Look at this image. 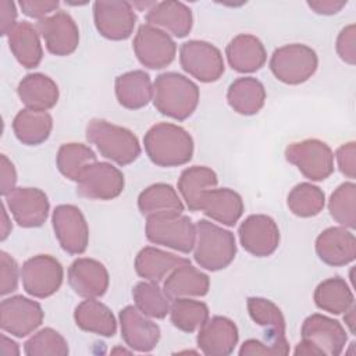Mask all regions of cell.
<instances>
[{
	"mask_svg": "<svg viewBox=\"0 0 356 356\" xmlns=\"http://www.w3.org/2000/svg\"><path fill=\"white\" fill-rule=\"evenodd\" d=\"M300 335L303 341H307L320 349L323 356L341 355L348 341V334L342 324L320 313H314L305 318Z\"/></svg>",
	"mask_w": 356,
	"mask_h": 356,
	"instance_id": "ac0fdd59",
	"label": "cell"
},
{
	"mask_svg": "<svg viewBox=\"0 0 356 356\" xmlns=\"http://www.w3.org/2000/svg\"><path fill=\"white\" fill-rule=\"evenodd\" d=\"M0 24H1V35L7 36L11 28L17 24V8L13 1L1 0L0 1Z\"/></svg>",
	"mask_w": 356,
	"mask_h": 356,
	"instance_id": "f907efd6",
	"label": "cell"
},
{
	"mask_svg": "<svg viewBox=\"0 0 356 356\" xmlns=\"http://www.w3.org/2000/svg\"><path fill=\"white\" fill-rule=\"evenodd\" d=\"M195 261L209 270L218 271L228 267L236 254V242L231 231L217 224L199 220L196 222V242L193 248Z\"/></svg>",
	"mask_w": 356,
	"mask_h": 356,
	"instance_id": "277c9868",
	"label": "cell"
},
{
	"mask_svg": "<svg viewBox=\"0 0 356 356\" xmlns=\"http://www.w3.org/2000/svg\"><path fill=\"white\" fill-rule=\"evenodd\" d=\"M24 352L28 356H67L70 349L60 332L46 327L39 330L24 343Z\"/></svg>",
	"mask_w": 356,
	"mask_h": 356,
	"instance_id": "7bdbcfd3",
	"label": "cell"
},
{
	"mask_svg": "<svg viewBox=\"0 0 356 356\" xmlns=\"http://www.w3.org/2000/svg\"><path fill=\"white\" fill-rule=\"evenodd\" d=\"M286 204L291 213L298 217H314L324 209L325 195L317 185L300 182L288 193Z\"/></svg>",
	"mask_w": 356,
	"mask_h": 356,
	"instance_id": "f35d334b",
	"label": "cell"
},
{
	"mask_svg": "<svg viewBox=\"0 0 356 356\" xmlns=\"http://www.w3.org/2000/svg\"><path fill=\"white\" fill-rule=\"evenodd\" d=\"M209 275L193 267L191 263L174 268L167 275L163 285V291L170 300L178 298L204 296L209 292Z\"/></svg>",
	"mask_w": 356,
	"mask_h": 356,
	"instance_id": "4316f807",
	"label": "cell"
},
{
	"mask_svg": "<svg viewBox=\"0 0 356 356\" xmlns=\"http://www.w3.org/2000/svg\"><path fill=\"white\" fill-rule=\"evenodd\" d=\"M146 22L156 28H163L175 38H185L193 25L191 8L181 1H159L146 13Z\"/></svg>",
	"mask_w": 356,
	"mask_h": 356,
	"instance_id": "d4e9b609",
	"label": "cell"
},
{
	"mask_svg": "<svg viewBox=\"0 0 356 356\" xmlns=\"http://www.w3.org/2000/svg\"><path fill=\"white\" fill-rule=\"evenodd\" d=\"M146 238L156 245L189 253L196 242V225L188 216H159L146 218Z\"/></svg>",
	"mask_w": 356,
	"mask_h": 356,
	"instance_id": "8992f818",
	"label": "cell"
},
{
	"mask_svg": "<svg viewBox=\"0 0 356 356\" xmlns=\"http://www.w3.org/2000/svg\"><path fill=\"white\" fill-rule=\"evenodd\" d=\"M1 353L4 356H14V355H19V348L18 343L14 342L13 339L7 338L4 334L1 335Z\"/></svg>",
	"mask_w": 356,
	"mask_h": 356,
	"instance_id": "db71d44e",
	"label": "cell"
},
{
	"mask_svg": "<svg viewBox=\"0 0 356 356\" xmlns=\"http://www.w3.org/2000/svg\"><path fill=\"white\" fill-rule=\"evenodd\" d=\"M96 161L97 160L95 152L89 146L76 142L61 145L56 156V164L58 171L65 178L75 182H78L83 171Z\"/></svg>",
	"mask_w": 356,
	"mask_h": 356,
	"instance_id": "8d00e7d4",
	"label": "cell"
},
{
	"mask_svg": "<svg viewBox=\"0 0 356 356\" xmlns=\"http://www.w3.org/2000/svg\"><path fill=\"white\" fill-rule=\"evenodd\" d=\"M335 159L339 171L350 179L356 177V143L348 142L341 145L335 152Z\"/></svg>",
	"mask_w": 356,
	"mask_h": 356,
	"instance_id": "7dc6e473",
	"label": "cell"
},
{
	"mask_svg": "<svg viewBox=\"0 0 356 356\" xmlns=\"http://www.w3.org/2000/svg\"><path fill=\"white\" fill-rule=\"evenodd\" d=\"M243 210L242 196L229 188H214L207 191L203 195L199 207V211H203L209 218L228 227H232L239 221Z\"/></svg>",
	"mask_w": 356,
	"mask_h": 356,
	"instance_id": "603a6c76",
	"label": "cell"
},
{
	"mask_svg": "<svg viewBox=\"0 0 356 356\" xmlns=\"http://www.w3.org/2000/svg\"><path fill=\"white\" fill-rule=\"evenodd\" d=\"M120 325L121 337L132 350L150 352L160 341V327L136 306L129 305L120 312Z\"/></svg>",
	"mask_w": 356,
	"mask_h": 356,
	"instance_id": "d6986e66",
	"label": "cell"
},
{
	"mask_svg": "<svg viewBox=\"0 0 356 356\" xmlns=\"http://www.w3.org/2000/svg\"><path fill=\"white\" fill-rule=\"evenodd\" d=\"M328 211L331 217L345 228L356 227V185L341 184L330 196Z\"/></svg>",
	"mask_w": 356,
	"mask_h": 356,
	"instance_id": "b9f144b4",
	"label": "cell"
},
{
	"mask_svg": "<svg viewBox=\"0 0 356 356\" xmlns=\"http://www.w3.org/2000/svg\"><path fill=\"white\" fill-rule=\"evenodd\" d=\"M22 13L31 18H46L50 13H56L60 3L57 0H21L18 3Z\"/></svg>",
	"mask_w": 356,
	"mask_h": 356,
	"instance_id": "c3c4849f",
	"label": "cell"
},
{
	"mask_svg": "<svg viewBox=\"0 0 356 356\" xmlns=\"http://www.w3.org/2000/svg\"><path fill=\"white\" fill-rule=\"evenodd\" d=\"M313 299L318 309L331 314H342L355 303L352 289L341 277L321 281L314 289Z\"/></svg>",
	"mask_w": 356,
	"mask_h": 356,
	"instance_id": "d590c367",
	"label": "cell"
},
{
	"mask_svg": "<svg viewBox=\"0 0 356 356\" xmlns=\"http://www.w3.org/2000/svg\"><path fill=\"white\" fill-rule=\"evenodd\" d=\"M86 139L97 147L103 157L118 165L131 164L140 156V145L132 131L102 118L88 122Z\"/></svg>",
	"mask_w": 356,
	"mask_h": 356,
	"instance_id": "3957f363",
	"label": "cell"
},
{
	"mask_svg": "<svg viewBox=\"0 0 356 356\" xmlns=\"http://www.w3.org/2000/svg\"><path fill=\"white\" fill-rule=\"evenodd\" d=\"M295 355H300V356H323V353L320 352V349H317L314 345H312L307 341H300L296 348H295Z\"/></svg>",
	"mask_w": 356,
	"mask_h": 356,
	"instance_id": "f5cc1de1",
	"label": "cell"
},
{
	"mask_svg": "<svg viewBox=\"0 0 356 356\" xmlns=\"http://www.w3.org/2000/svg\"><path fill=\"white\" fill-rule=\"evenodd\" d=\"M1 235H0V239L1 241H4L7 236H8V234L11 232V229H13V225H11V221L8 220V217H7V211H6V204H3L1 206Z\"/></svg>",
	"mask_w": 356,
	"mask_h": 356,
	"instance_id": "11a10c76",
	"label": "cell"
},
{
	"mask_svg": "<svg viewBox=\"0 0 356 356\" xmlns=\"http://www.w3.org/2000/svg\"><path fill=\"white\" fill-rule=\"evenodd\" d=\"M197 85L178 72H163L153 83V104L163 115L184 121L199 104Z\"/></svg>",
	"mask_w": 356,
	"mask_h": 356,
	"instance_id": "7a4b0ae2",
	"label": "cell"
},
{
	"mask_svg": "<svg viewBox=\"0 0 356 356\" xmlns=\"http://www.w3.org/2000/svg\"><path fill=\"white\" fill-rule=\"evenodd\" d=\"M316 253L328 266H346L356 259V238L345 227H330L317 236Z\"/></svg>",
	"mask_w": 356,
	"mask_h": 356,
	"instance_id": "7402d4cb",
	"label": "cell"
},
{
	"mask_svg": "<svg viewBox=\"0 0 356 356\" xmlns=\"http://www.w3.org/2000/svg\"><path fill=\"white\" fill-rule=\"evenodd\" d=\"M250 318L260 327L268 330V337L285 335V318L281 309L266 298L252 296L246 302Z\"/></svg>",
	"mask_w": 356,
	"mask_h": 356,
	"instance_id": "60d3db41",
	"label": "cell"
},
{
	"mask_svg": "<svg viewBox=\"0 0 356 356\" xmlns=\"http://www.w3.org/2000/svg\"><path fill=\"white\" fill-rule=\"evenodd\" d=\"M132 47L139 63L150 70H161L170 65L177 53L172 38L165 31L149 24L138 28Z\"/></svg>",
	"mask_w": 356,
	"mask_h": 356,
	"instance_id": "9c48e42d",
	"label": "cell"
},
{
	"mask_svg": "<svg viewBox=\"0 0 356 356\" xmlns=\"http://www.w3.org/2000/svg\"><path fill=\"white\" fill-rule=\"evenodd\" d=\"M227 100L229 107L238 114L253 115L264 106V85L253 76L236 78L228 88Z\"/></svg>",
	"mask_w": 356,
	"mask_h": 356,
	"instance_id": "1f68e13d",
	"label": "cell"
},
{
	"mask_svg": "<svg viewBox=\"0 0 356 356\" xmlns=\"http://www.w3.org/2000/svg\"><path fill=\"white\" fill-rule=\"evenodd\" d=\"M242 248L256 257L273 254L280 245V229L277 222L266 214L248 216L238 228Z\"/></svg>",
	"mask_w": 356,
	"mask_h": 356,
	"instance_id": "9a60e30c",
	"label": "cell"
},
{
	"mask_svg": "<svg viewBox=\"0 0 356 356\" xmlns=\"http://www.w3.org/2000/svg\"><path fill=\"white\" fill-rule=\"evenodd\" d=\"M124 174L110 163L90 164L76 182V193L93 200H111L124 191Z\"/></svg>",
	"mask_w": 356,
	"mask_h": 356,
	"instance_id": "5bb4252c",
	"label": "cell"
},
{
	"mask_svg": "<svg viewBox=\"0 0 356 356\" xmlns=\"http://www.w3.org/2000/svg\"><path fill=\"white\" fill-rule=\"evenodd\" d=\"M46 49L54 56H70L79 44V29L67 11H56L36 24Z\"/></svg>",
	"mask_w": 356,
	"mask_h": 356,
	"instance_id": "2e32d148",
	"label": "cell"
},
{
	"mask_svg": "<svg viewBox=\"0 0 356 356\" xmlns=\"http://www.w3.org/2000/svg\"><path fill=\"white\" fill-rule=\"evenodd\" d=\"M135 306L147 317L164 318L170 313V299L154 281L138 282L132 289Z\"/></svg>",
	"mask_w": 356,
	"mask_h": 356,
	"instance_id": "ab89813d",
	"label": "cell"
},
{
	"mask_svg": "<svg viewBox=\"0 0 356 356\" xmlns=\"http://www.w3.org/2000/svg\"><path fill=\"white\" fill-rule=\"evenodd\" d=\"M0 182H1V195L7 196L11 191L15 189L17 184V171L11 160L6 154L0 157Z\"/></svg>",
	"mask_w": 356,
	"mask_h": 356,
	"instance_id": "681fc988",
	"label": "cell"
},
{
	"mask_svg": "<svg viewBox=\"0 0 356 356\" xmlns=\"http://www.w3.org/2000/svg\"><path fill=\"white\" fill-rule=\"evenodd\" d=\"M115 97L118 103L129 110H138L153 99V85L147 72L142 70L128 71L115 78Z\"/></svg>",
	"mask_w": 356,
	"mask_h": 356,
	"instance_id": "f1b7e54d",
	"label": "cell"
},
{
	"mask_svg": "<svg viewBox=\"0 0 356 356\" xmlns=\"http://www.w3.org/2000/svg\"><path fill=\"white\" fill-rule=\"evenodd\" d=\"M93 19L97 32L110 40L128 39L136 25L132 4L124 0H97L93 3Z\"/></svg>",
	"mask_w": 356,
	"mask_h": 356,
	"instance_id": "8fae6325",
	"label": "cell"
},
{
	"mask_svg": "<svg viewBox=\"0 0 356 356\" xmlns=\"http://www.w3.org/2000/svg\"><path fill=\"white\" fill-rule=\"evenodd\" d=\"M75 324L92 334L102 337H113L117 332V321L113 312L96 299H86L81 302L74 312Z\"/></svg>",
	"mask_w": 356,
	"mask_h": 356,
	"instance_id": "836d02e7",
	"label": "cell"
},
{
	"mask_svg": "<svg viewBox=\"0 0 356 356\" xmlns=\"http://www.w3.org/2000/svg\"><path fill=\"white\" fill-rule=\"evenodd\" d=\"M147 157L160 167H178L191 161L193 139L186 129L171 122H159L143 138Z\"/></svg>",
	"mask_w": 356,
	"mask_h": 356,
	"instance_id": "6da1fadb",
	"label": "cell"
},
{
	"mask_svg": "<svg viewBox=\"0 0 356 356\" xmlns=\"http://www.w3.org/2000/svg\"><path fill=\"white\" fill-rule=\"evenodd\" d=\"M268 342H263L260 339H248L242 343L239 349L241 356H280L289 353V343L282 337H268L266 335Z\"/></svg>",
	"mask_w": 356,
	"mask_h": 356,
	"instance_id": "ee69618b",
	"label": "cell"
},
{
	"mask_svg": "<svg viewBox=\"0 0 356 356\" xmlns=\"http://www.w3.org/2000/svg\"><path fill=\"white\" fill-rule=\"evenodd\" d=\"M138 209L146 218L159 216H177L182 214L184 203L179 199L178 192L170 184L157 182L139 193Z\"/></svg>",
	"mask_w": 356,
	"mask_h": 356,
	"instance_id": "83f0119b",
	"label": "cell"
},
{
	"mask_svg": "<svg viewBox=\"0 0 356 356\" xmlns=\"http://www.w3.org/2000/svg\"><path fill=\"white\" fill-rule=\"evenodd\" d=\"M268 65L278 81L286 85H299L316 72L318 57L306 44L289 43L274 50Z\"/></svg>",
	"mask_w": 356,
	"mask_h": 356,
	"instance_id": "5b68a950",
	"label": "cell"
},
{
	"mask_svg": "<svg viewBox=\"0 0 356 356\" xmlns=\"http://www.w3.org/2000/svg\"><path fill=\"white\" fill-rule=\"evenodd\" d=\"M67 277L72 291L85 299L103 296L110 284V275L104 264L90 257L74 260L68 267Z\"/></svg>",
	"mask_w": 356,
	"mask_h": 356,
	"instance_id": "ffe728a7",
	"label": "cell"
},
{
	"mask_svg": "<svg viewBox=\"0 0 356 356\" xmlns=\"http://www.w3.org/2000/svg\"><path fill=\"white\" fill-rule=\"evenodd\" d=\"M17 93L26 108L39 111L53 108L60 96L57 83L50 76L40 72L25 75L18 83Z\"/></svg>",
	"mask_w": 356,
	"mask_h": 356,
	"instance_id": "484cf974",
	"label": "cell"
},
{
	"mask_svg": "<svg viewBox=\"0 0 356 356\" xmlns=\"http://www.w3.org/2000/svg\"><path fill=\"white\" fill-rule=\"evenodd\" d=\"M42 306L22 295L10 296L0 303V325L4 332L22 338L32 334L43 323Z\"/></svg>",
	"mask_w": 356,
	"mask_h": 356,
	"instance_id": "4fadbf2b",
	"label": "cell"
},
{
	"mask_svg": "<svg viewBox=\"0 0 356 356\" xmlns=\"http://www.w3.org/2000/svg\"><path fill=\"white\" fill-rule=\"evenodd\" d=\"M19 275L28 295L44 299L60 289L64 268L56 257L50 254H36L22 264Z\"/></svg>",
	"mask_w": 356,
	"mask_h": 356,
	"instance_id": "ba28073f",
	"label": "cell"
},
{
	"mask_svg": "<svg viewBox=\"0 0 356 356\" xmlns=\"http://www.w3.org/2000/svg\"><path fill=\"white\" fill-rule=\"evenodd\" d=\"M6 197V204L15 222L22 228H36L47 220L50 203L39 188H15Z\"/></svg>",
	"mask_w": 356,
	"mask_h": 356,
	"instance_id": "e0dca14e",
	"label": "cell"
},
{
	"mask_svg": "<svg viewBox=\"0 0 356 356\" xmlns=\"http://www.w3.org/2000/svg\"><path fill=\"white\" fill-rule=\"evenodd\" d=\"M170 318L175 328L184 332H193L207 321L209 307L200 300L178 298L170 306Z\"/></svg>",
	"mask_w": 356,
	"mask_h": 356,
	"instance_id": "74e56055",
	"label": "cell"
},
{
	"mask_svg": "<svg viewBox=\"0 0 356 356\" xmlns=\"http://www.w3.org/2000/svg\"><path fill=\"white\" fill-rule=\"evenodd\" d=\"M337 53L342 61L355 65L356 63V28L350 24L341 29L337 38Z\"/></svg>",
	"mask_w": 356,
	"mask_h": 356,
	"instance_id": "bcb514c9",
	"label": "cell"
},
{
	"mask_svg": "<svg viewBox=\"0 0 356 356\" xmlns=\"http://www.w3.org/2000/svg\"><path fill=\"white\" fill-rule=\"evenodd\" d=\"M8 46L17 61L25 68H35L43 58L39 32L28 21L17 22L7 35Z\"/></svg>",
	"mask_w": 356,
	"mask_h": 356,
	"instance_id": "f546056e",
	"label": "cell"
},
{
	"mask_svg": "<svg viewBox=\"0 0 356 356\" xmlns=\"http://www.w3.org/2000/svg\"><path fill=\"white\" fill-rule=\"evenodd\" d=\"M191 263L188 259L177 256L174 253L146 246L139 250L135 259V271L139 277L147 280L160 282L165 275H168L174 268Z\"/></svg>",
	"mask_w": 356,
	"mask_h": 356,
	"instance_id": "4dcf8cb0",
	"label": "cell"
},
{
	"mask_svg": "<svg viewBox=\"0 0 356 356\" xmlns=\"http://www.w3.org/2000/svg\"><path fill=\"white\" fill-rule=\"evenodd\" d=\"M285 159L312 181H323L334 171V153L318 139H305L288 145Z\"/></svg>",
	"mask_w": 356,
	"mask_h": 356,
	"instance_id": "52a82bcc",
	"label": "cell"
},
{
	"mask_svg": "<svg viewBox=\"0 0 356 356\" xmlns=\"http://www.w3.org/2000/svg\"><path fill=\"white\" fill-rule=\"evenodd\" d=\"M54 235L64 252L82 254L89 243V227L81 209L74 204H58L51 214Z\"/></svg>",
	"mask_w": 356,
	"mask_h": 356,
	"instance_id": "7c38bea8",
	"label": "cell"
},
{
	"mask_svg": "<svg viewBox=\"0 0 356 356\" xmlns=\"http://www.w3.org/2000/svg\"><path fill=\"white\" fill-rule=\"evenodd\" d=\"M355 312H356V306H355V303H353V305L345 312V316H343V321H345L346 327L349 328L350 334H355V323H356V320H355Z\"/></svg>",
	"mask_w": 356,
	"mask_h": 356,
	"instance_id": "9f6ffc18",
	"label": "cell"
},
{
	"mask_svg": "<svg viewBox=\"0 0 356 356\" xmlns=\"http://www.w3.org/2000/svg\"><path fill=\"white\" fill-rule=\"evenodd\" d=\"M53 129V118L47 111L22 108L13 120V131L17 139L28 146H36L47 140Z\"/></svg>",
	"mask_w": 356,
	"mask_h": 356,
	"instance_id": "e575fe53",
	"label": "cell"
},
{
	"mask_svg": "<svg viewBox=\"0 0 356 356\" xmlns=\"http://www.w3.org/2000/svg\"><path fill=\"white\" fill-rule=\"evenodd\" d=\"M179 63L185 72L200 82H216L224 74L221 51L204 40H189L179 49Z\"/></svg>",
	"mask_w": 356,
	"mask_h": 356,
	"instance_id": "30bf717a",
	"label": "cell"
},
{
	"mask_svg": "<svg viewBox=\"0 0 356 356\" xmlns=\"http://www.w3.org/2000/svg\"><path fill=\"white\" fill-rule=\"evenodd\" d=\"M348 4V1L345 0H312L307 1V6L316 13V14H321V15H332L339 13L345 6Z\"/></svg>",
	"mask_w": 356,
	"mask_h": 356,
	"instance_id": "816d5d0a",
	"label": "cell"
},
{
	"mask_svg": "<svg viewBox=\"0 0 356 356\" xmlns=\"http://www.w3.org/2000/svg\"><path fill=\"white\" fill-rule=\"evenodd\" d=\"M225 56L229 67L242 74L260 70L267 60L264 44L250 33H239L231 39L225 47Z\"/></svg>",
	"mask_w": 356,
	"mask_h": 356,
	"instance_id": "cb8c5ba5",
	"label": "cell"
},
{
	"mask_svg": "<svg viewBox=\"0 0 356 356\" xmlns=\"http://www.w3.org/2000/svg\"><path fill=\"white\" fill-rule=\"evenodd\" d=\"M0 293L3 296L14 292L18 286V264L4 250L0 252Z\"/></svg>",
	"mask_w": 356,
	"mask_h": 356,
	"instance_id": "f6af8a7d",
	"label": "cell"
},
{
	"mask_svg": "<svg viewBox=\"0 0 356 356\" xmlns=\"http://www.w3.org/2000/svg\"><path fill=\"white\" fill-rule=\"evenodd\" d=\"M239 332L235 323L224 316H214L199 328L196 342L207 356L231 355L238 343Z\"/></svg>",
	"mask_w": 356,
	"mask_h": 356,
	"instance_id": "44dd1931",
	"label": "cell"
},
{
	"mask_svg": "<svg viewBox=\"0 0 356 356\" xmlns=\"http://www.w3.org/2000/svg\"><path fill=\"white\" fill-rule=\"evenodd\" d=\"M217 174L206 165L185 168L178 178V191L191 211H199L203 195L217 186Z\"/></svg>",
	"mask_w": 356,
	"mask_h": 356,
	"instance_id": "d6a6232c",
	"label": "cell"
}]
</instances>
